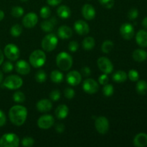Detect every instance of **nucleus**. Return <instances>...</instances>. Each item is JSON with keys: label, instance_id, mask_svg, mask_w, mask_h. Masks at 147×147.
<instances>
[{"label": "nucleus", "instance_id": "nucleus-1", "mask_svg": "<svg viewBox=\"0 0 147 147\" xmlns=\"http://www.w3.org/2000/svg\"><path fill=\"white\" fill-rule=\"evenodd\" d=\"M27 110L25 107L20 105L14 106L9 111V117L14 125L20 126L23 125L27 119Z\"/></svg>", "mask_w": 147, "mask_h": 147}, {"label": "nucleus", "instance_id": "nucleus-2", "mask_svg": "<svg viewBox=\"0 0 147 147\" xmlns=\"http://www.w3.org/2000/svg\"><path fill=\"white\" fill-rule=\"evenodd\" d=\"M73 57L65 52H61L59 53L56 57V64L60 70L67 71L71 68L73 65Z\"/></svg>", "mask_w": 147, "mask_h": 147}, {"label": "nucleus", "instance_id": "nucleus-3", "mask_svg": "<svg viewBox=\"0 0 147 147\" xmlns=\"http://www.w3.org/2000/svg\"><path fill=\"white\" fill-rule=\"evenodd\" d=\"M30 63L35 68L44 65L46 61L45 53L40 50H36L33 51L30 55Z\"/></svg>", "mask_w": 147, "mask_h": 147}, {"label": "nucleus", "instance_id": "nucleus-4", "mask_svg": "<svg viewBox=\"0 0 147 147\" xmlns=\"http://www.w3.org/2000/svg\"><path fill=\"white\" fill-rule=\"evenodd\" d=\"M20 145V139L15 134L7 133L0 139L1 147H17Z\"/></svg>", "mask_w": 147, "mask_h": 147}, {"label": "nucleus", "instance_id": "nucleus-5", "mask_svg": "<svg viewBox=\"0 0 147 147\" xmlns=\"http://www.w3.org/2000/svg\"><path fill=\"white\" fill-rule=\"evenodd\" d=\"M58 43V39L55 34L50 33L47 34L42 40V47L45 51L51 52L56 48Z\"/></svg>", "mask_w": 147, "mask_h": 147}, {"label": "nucleus", "instance_id": "nucleus-6", "mask_svg": "<svg viewBox=\"0 0 147 147\" xmlns=\"http://www.w3.org/2000/svg\"><path fill=\"white\" fill-rule=\"evenodd\" d=\"M4 87L10 90H16L22 87L23 84V80L20 76L16 75H11L6 78L4 80Z\"/></svg>", "mask_w": 147, "mask_h": 147}, {"label": "nucleus", "instance_id": "nucleus-7", "mask_svg": "<svg viewBox=\"0 0 147 147\" xmlns=\"http://www.w3.org/2000/svg\"><path fill=\"white\" fill-rule=\"evenodd\" d=\"M4 53L6 57L11 61L17 60L20 55V51L18 47L14 44L7 45L4 47Z\"/></svg>", "mask_w": 147, "mask_h": 147}, {"label": "nucleus", "instance_id": "nucleus-8", "mask_svg": "<svg viewBox=\"0 0 147 147\" xmlns=\"http://www.w3.org/2000/svg\"><path fill=\"white\" fill-rule=\"evenodd\" d=\"M95 128L100 134H105L109 131V121L104 116H99L95 121Z\"/></svg>", "mask_w": 147, "mask_h": 147}, {"label": "nucleus", "instance_id": "nucleus-9", "mask_svg": "<svg viewBox=\"0 0 147 147\" xmlns=\"http://www.w3.org/2000/svg\"><path fill=\"white\" fill-rule=\"evenodd\" d=\"M97 65L98 68L103 73L106 74H110L113 72V65L111 61L108 57H99L97 61Z\"/></svg>", "mask_w": 147, "mask_h": 147}, {"label": "nucleus", "instance_id": "nucleus-10", "mask_svg": "<svg viewBox=\"0 0 147 147\" xmlns=\"http://www.w3.org/2000/svg\"><path fill=\"white\" fill-rule=\"evenodd\" d=\"M83 89L86 93L89 94H93L98 92L99 86L97 82L92 78H87L83 83Z\"/></svg>", "mask_w": 147, "mask_h": 147}, {"label": "nucleus", "instance_id": "nucleus-11", "mask_svg": "<svg viewBox=\"0 0 147 147\" xmlns=\"http://www.w3.org/2000/svg\"><path fill=\"white\" fill-rule=\"evenodd\" d=\"M55 119L51 115H43L37 120V126L42 129H48L54 125Z\"/></svg>", "mask_w": 147, "mask_h": 147}, {"label": "nucleus", "instance_id": "nucleus-12", "mask_svg": "<svg viewBox=\"0 0 147 147\" xmlns=\"http://www.w3.org/2000/svg\"><path fill=\"white\" fill-rule=\"evenodd\" d=\"M120 33L125 40H131L134 36V28L133 25L129 23H124L120 27Z\"/></svg>", "mask_w": 147, "mask_h": 147}, {"label": "nucleus", "instance_id": "nucleus-13", "mask_svg": "<svg viewBox=\"0 0 147 147\" xmlns=\"http://www.w3.org/2000/svg\"><path fill=\"white\" fill-rule=\"evenodd\" d=\"M38 22V17L37 14L34 12H30L26 14L22 20V24L26 28H32Z\"/></svg>", "mask_w": 147, "mask_h": 147}, {"label": "nucleus", "instance_id": "nucleus-14", "mask_svg": "<svg viewBox=\"0 0 147 147\" xmlns=\"http://www.w3.org/2000/svg\"><path fill=\"white\" fill-rule=\"evenodd\" d=\"M82 76L77 70H73L67 73L66 76V80L67 83L72 86H76L81 82Z\"/></svg>", "mask_w": 147, "mask_h": 147}, {"label": "nucleus", "instance_id": "nucleus-15", "mask_svg": "<svg viewBox=\"0 0 147 147\" xmlns=\"http://www.w3.org/2000/svg\"><path fill=\"white\" fill-rule=\"evenodd\" d=\"M74 29L76 32L80 35H86L90 31L89 25L83 20H78L74 24Z\"/></svg>", "mask_w": 147, "mask_h": 147}, {"label": "nucleus", "instance_id": "nucleus-16", "mask_svg": "<svg viewBox=\"0 0 147 147\" xmlns=\"http://www.w3.org/2000/svg\"><path fill=\"white\" fill-rule=\"evenodd\" d=\"M15 70L19 74L25 76L30 73V65L26 60H20L16 63Z\"/></svg>", "mask_w": 147, "mask_h": 147}, {"label": "nucleus", "instance_id": "nucleus-17", "mask_svg": "<svg viewBox=\"0 0 147 147\" xmlns=\"http://www.w3.org/2000/svg\"><path fill=\"white\" fill-rule=\"evenodd\" d=\"M96 10L92 5L89 4H86L83 5L82 8V14L83 17L87 20H91L96 17Z\"/></svg>", "mask_w": 147, "mask_h": 147}, {"label": "nucleus", "instance_id": "nucleus-18", "mask_svg": "<svg viewBox=\"0 0 147 147\" xmlns=\"http://www.w3.org/2000/svg\"><path fill=\"white\" fill-rule=\"evenodd\" d=\"M36 108L39 111L45 113V112H48L51 110L53 108V104L48 99H42L37 102Z\"/></svg>", "mask_w": 147, "mask_h": 147}, {"label": "nucleus", "instance_id": "nucleus-19", "mask_svg": "<svg viewBox=\"0 0 147 147\" xmlns=\"http://www.w3.org/2000/svg\"><path fill=\"white\" fill-rule=\"evenodd\" d=\"M57 34L60 38L63 39V40H67L72 37L73 30L68 26L63 25L59 27L58 30H57Z\"/></svg>", "mask_w": 147, "mask_h": 147}, {"label": "nucleus", "instance_id": "nucleus-20", "mask_svg": "<svg viewBox=\"0 0 147 147\" xmlns=\"http://www.w3.org/2000/svg\"><path fill=\"white\" fill-rule=\"evenodd\" d=\"M136 41L140 47H147V32L146 30H141L136 33Z\"/></svg>", "mask_w": 147, "mask_h": 147}, {"label": "nucleus", "instance_id": "nucleus-21", "mask_svg": "<svg viewBox=\"0 0 147 147\" xmlns=\"http://www.w3.org/2000/svg\"><path fill=\"white\" fill-rule=\"evenodd\" d=\"M134 145L136 147H144L147 146V134L139 133L134 139Z\"/></svg>", "mask_w": 147, "mask_h": 147}, {"label": "nucleus", "instance_id": "nucleus-22", "mask_svg": "<svg viewBox=\"0 0 147 147\" xmlns=\"http://www.w3.org/2000/svg\"><path fill=\"white\" fill-rule=\"evenodd\" d=\"M69 113V109L66 105L62 104L57 106L56 109L55 111V114L56 117L58 119L61 120V119H65Z\"/></svg>", "mask_w": 147, "mask_h": 147}, {"label": "nucleus", "instance_id": "nucleus-23", "mask_svg": "<svg viewBox=\"0 0 147 147\" xmlns=\"http://www.w3.org/2000/svg\"><path fill=\"white\" fill-rule=\"evenodd\" d=\"M56 24H57V20H55V18H52L51 20H47L42 22L40 27L43 31L46 32H50L53 31Z\"/></svg>", "mask_w": 147, "mask_h": 147}, {"label": "nucleus", "instance_id": "nucleus-24", "mask_svg": "<svg viewBox=\"0 0 147 147\" xmlns=\"http://www.w3.org/2000/svg\"><path fill=\"white\" fill-rule=\"evenodd\" d=\"M134 60L138 63H142L147 59V52L142 49H136L132 54Z\"/></svg>", "mask_w": 147, "mask_h": 147}, {"label": "nucleus", "instance_id": "nucleus-25", "mask_svg": "<svg viewBox=\"0 0 147 147\" xmlns=\"http://www.w3.org/2000/svg\"><path fill=\"white\" fill-rule=\"evenodd\" d=\"M57 14L60 18L67 19L71 15V10L67 6L62 5L60 6L57 9Z\"/></svg>", "mask_w": 147, "mask_h": 147}, {"label": "nucleus", "instance_id": "nucleus-26", "mask_svg": "<svg viewBox=\"0 0 147 147\" xmlns=\"http://www.w3.org/2000/svg\"><path fill=\"white\" fill-rule=\"evenodd\" d=\"M127 74L123 70H118L113 75V80L116 83H123L127 79Z\"/></svg>", "mask_w": 147, "mask_h": 147}, {"label": "nucleus", "instance_id": "nucleus-27", "mask_svg": "<svg viewBox=\"0 0 147 147\" xmlns=\"http://www.w3.org/2000/svg\"><path fill=\"white\" fill-rule=\"evenodd\" d=\"M82 46H83V48L85 50H87V51L91 50L92 49L95 47L94 38L92 37H86V38L83 40Z\"/></svg>", "mask_w": 147, "mask_h": 147}, {"label": "nucleus", "instance_id": "nucleus-28", "mask_svg": "<svg viewBox=\"0 0 147 147\" xmlns=\"http://www.w3.org/2000/svg\"><path fill=\"white\" fill-rule=\"evenodd\" d=\"M50 79L55 83H60L63 80V74L59 70H53L50 74Z\"/></svg>", "mask_w": 147, "mask_h": 147}, {"label": "nucleus", "instance_id": "nucleus-29", "mask_svg": "<svg viewBox=\"0 0 147 147\" xmlns=\"http://www.w3.org/2000/svg\"><path fill=\"white\" fill-rule=\"evenodd\" d=\"M136 90L139 95H145L147 93V83L145 80H139L136 86Z\"/></svg>", "mask_w": 147, "mask_h": 147}, {"label": "nucleus", "instance_id": "nucleus-30", "mask_svg": "<svg viewBox=\"0 0 147 147\" xmlns=\"http://www.w3.org/2000/svg\"><path fill=\"white\" fill-rule=\"evenodd\" d=\"M113 42L111 40H106L103 42L101 46V50L104 53H109L113 48Z\"/></svg>", "mask_w": 147, "mask_h": 147}, {"label": "nucleus", "instance_id": "nucleus-31", "mask_svg": "<svg viewBox=\"0 0 147 147\" xmlns=\"http://www.w3.org/2000/svg\"><path fill=\"white\" fill-rule=\"evenodd\" d=\"M22 32V27L20 24H14L10 29V33L13 37H19Z\"/></svg>", "mask_w": 147, "mask_h": 147}, {"label": "nucleus", "instance_id": "nucleus-32", "mask_svg": "<svg viewBox=\"0 0 147 147\" xmlns=\"http://www.w3.org/2000/svg\"><path fill=\"white\" fill-rule=\"evenodd\" d=\"M114 93V88L111 84L104 85L103 88V93L106 97H111Z\"/></svg>", "mask_w": 147, "mask_h": 147}, {"label": "nucleus", "instance_id": "nucleus-33", "mask_svg": "<svg viewBox=\"0 0 147 147\" xmlns=\"http://www.w3.org/2000/svg\"><path fill=\"white\" fill-rule=\"evenodd\" d=\"M35 80L38 83H44L47 80V74L45 72L42 70H40L37 72L35 75Z\"/></svg>", "mask_w": 147, "mask_h": 147}, {"label": "nucleus", "instance_id": "nucleus-34", "mask_svg": "<svg viewBox=\"0 0 147 147\" xmlns=\"http://www.w3.org/2000/svg\"><path fill=\"white\" fill-rule=\"evenodd\" d=\"M13 100L14 102L18 103H21L25 100V95L21 91H17L13 95Z\"/></svg>", "mask_w": 147, "mask_h": 147}, {"label": "nucleus", "instance_id": "nucleus-35", "mask_svg": "<svg viewBox=\"0 0 147 147\" xmlns=\"http://www.w3.org/2000/svg\"><path fill=\"white\" fill-rule=\"evenodd\" d=\"M11 14L14 17L19 18V17H21L24 14V9H23L22 7H18V6L14 7L11 9Z\"/></svg>", "mask_w": 147, "mask_h": 147}, {"label": "nucleus", "instance_id": "nucleus-36", "mask_svg": "<svg viewBox=\"0 0 147 147\" xmlns=\"http://www.w3.org/2000/svg\"><path fill=\"white\" fill-rule=\"evenodd\" d=\"M40 15L43 19L49 18L51 15V10L48 7H42L40 9Z\"/></svg>", "mask_w": 147, "mask_h": 147}, {"label": "nucleus", "instance_id": "nucleus-37", "mask_svg": "<svg viewBox=\"0 0 147 147\" xmlns=\"http://www.w3.org/2000/svg\"><path fill=\"white\" fill-rule=\"evenodd\" d=\"M128 77H129V80H131V81H137L139 78V72L136 70H134V69L129 70V73H128Z\"/></svg>", "mask_w": 147, "mask_h": 147}, {"label": "nucleus", "instance_id": "nucleus-38", "mask_svg": "<svg viewBox=\"0 0 147 147\" xmlns=\"http://www.w3.org/2000/svg\"><path fill=\"white\" fill-rule=\"evenodd\" d=\"M34 144V139L32 137H29V136H27V137H24V139L22 141V144L23 146L25 147H30L32 146Z\"/></svg>", "mask_w": 147, "mask_h": 147}, {"label": "nucleus", "instance_id": "nucleus-39", "mask_svg": "<svg viewBox=\"0 0 147 147\" xmlns=\"http://www.w3.org/2000/svg\"><path fill=\"white\" fill-rule=\"evenodd\" d=\"M13 64L10 61H6L4 62V63L2 65V70L3 72H4L5 73H10L11 71H12L13 70Z\"/></svg>", "mask_w": 147, "mask_h": 147}, {"label": "nucleus", "instance_id": "nucleus-40", "mask_svg": "<svg viewBox=\"0 0 147 147\" xmlns=\"http://www.w3.org/2000/svg\"><path fill=\"white\" fill-rule=\"evenodd\" d=\"M76 95V92L73 89L70 88H66L64 90V96L67 99H72L75 97Z\"/></svg>", "mask_w": 147, "mask_h": 147}, {"label": "nucleus", "instance_id": "nucleus-41", "mask_svg": "<svg viewBox=\"0 0 147 147\" xmlns=\"http://www.w3.org/2000/svg\"><path fill=\"white\" fill-rule=\"evenodd\" d=\"M100 4L106 9H111L114 5V0H98Z\"/></svg>", "mask_w": 147, "mask_h": 147}, {"label": "nucleus", "instance_id": "nucleus-42", "mask_svg": "<svg viewBox=\"0 0 147 147\" xmlns=\"http://www.w3.org/2000/svg\"><path fill=\"white\" fill-rule=\"evenodd\" d=\"M139 16V11L136 8H132L128 12V17L129 20H134L136 19Z\"/></svg>", "mask_w": 147, "mask_h": 147}, {"label": "nucleus", "instance_id": "nucleus-43", "mask_svg": "<svg viewBox=\"0 0 147 147\" xmlns=\"http://www.w3.org/2000/svg\"><path fill=\"white\" fill-rule=\"evenodd\" d=\"M50 98L53 101H57V100H58L60 98V90H57V89L53 90V91H51V93H50Z\"/></svg>", "mask_w": 147, "mask_h": 147}, {"label": "nucleus", "instance_id": "nucleus-44", "mask_svg": "<svg viewBox=\"0 0 147 147\" xmlns=\"http://www.w3.org/2000/svg\"><path fill=\"white\" fill-rule=\"evenodd\" d=\"M79 47L78 42L76 41H71L70 43H69L68 45V49L70 52H73V53H75L78 50Z\"/></svg>", "mask_w": 147, "mask_h": 147}, {"label": "nucleus", "instance_id": "nucleus-45", "mask_svg": "<svg viewBox=\"0 0 147 147\" xmlns=\"http://www.w3.org/2000/svg\"><path fill=\"white\" fill-rule=\"evenodd\" d=\"M109 77H108L107 74H103V75H100V77L98 78V82L100 85H106L109 83Z\"/></svg>", "mask_w": 147, "mask_h": 147}, {"label": "nucleus", "instance_id": "nucleus-46", "mask_svg": "<svg viewBox=\"0 0 147 147\" xmlns=\"http://www.w3.org/2000/svg\"><path fill=\"white\" fill-rule=\"evenodd\" d=\"M81 73L83 76L88 77L91 74V70H90V69L88 66H85V67H83L81 69Z\"/></svg>", "mask_w": 147, "mask_h": 147}, {"label": "nucleus", "instance_id": "nucleus-47", "mask_svg": "<svg viewBox=\"0 0 147 147\" xmlns=\"http://www.w3.org/2000/svg\"><path fill=\"white\" fill-rule=\"evenodd\" d=\"M55 129L57 133H63L65 131V126L63 123H58L55 125Z\"/></svg>", "mask_w": 147, "mask_h": 147}, {"label": "nucleus", "instance_id": "nucleus-48", "mask_svg": "<svg viewBox=\"0 0 147 147\" xmlns=\"http://www.w3.org/2000/svg\"><path fill=\"white\" fill-rule=\"evenodd\" d=\"M6 116L2 111L0 110V126H3L6 123Z\"/></svg>", "mask_w": 147, "mask_h": 147}, {"label": "nucleus", "instance_id": "nucleus-49", "mask_svg": "<svg viewBox=\"0 0 147 147\" xmlns=\"http://www.w3.org/2000/svg\"><path fill=\"white\" fill-rule=\"evenodd\" d=\"M63 0H47V2L49 5L53 6V7H55V6H57L62 2Z\"/></svg>", "mask_w": 147, "mask_h": 147}, {"label": "nucleus", "instance_id": "nucleus-50", "mask_svg": "<svg viewBox=\"0 0 147 147\" xmlns=\"http://www.w3.org/2000/svg\"><path fill=\"white\" fill-rule=\"evenodd\" d=\"M142 26L144 27L146 30H147V17H145L143 20H142Z\"/></svg>", "mask_w": 147, "mask_h": 147}, {"label": "nucleus", "instance_id": "nucleus-51", "mask_svg": "<svg viewBox=\"0 0 147 147\" xmlns=\"http://www.w3.org/2000/svg\"><path fill=\"white\" fill-rule=\"evenodd\" d=\"M3 61H4V54H3L2 51L0 50V65L2 64Z\"/></svg>", "mask_w": 147, "mask_h": 147}, {"label": "nucleus", "instance_id": "nucleus-52", "mask_svg": "<svg viewBox=\"0 0 147 147\" xmlns=\"http://www.w3.org/2000/svg\"><path fill=\"white\" fill-rule=\"evenodd\" d=\"M4 17V11H3L2 10H0V21H1V20H3Z\"/></svg>", "mask_w": 147, "mask_h": 147}, {"label": "nucleus", "instance_id": "nucleus-53", "mask_svg": "<svg viewBox=\"0 0 147 147\" xmlns=\"http://www.w3.org/2000/svg\"><path fill=\"white\" fill-rule=\"evenodd\" d=\"M3 79H4V76H3V73L0 70V83H2Z\"/></svg>", "mask_w": 147, "mask_h": 147}, {"label": "nucleus", "instance_id": "nucleus-54", "mask_svg": "<svg viewBox=\"0 0 147 147\" xmlns=\"http://www.w3.org/2000/svg\"><path fill=\"white\" fill-rule=\"evenodd\" d=\"M21 1H28V0H21Z\"/></svg>", "mask_w": 147, "mask_h": 147}]
</instances>
